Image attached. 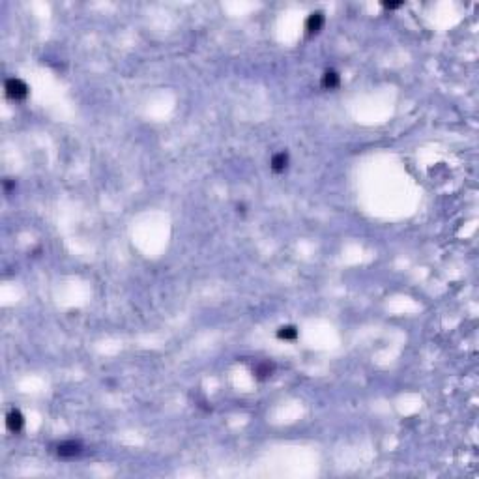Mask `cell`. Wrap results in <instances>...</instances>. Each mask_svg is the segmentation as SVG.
<instances>
[{
    "label": "cell",
    "instance_id": "6da1fadb",
    "mask_svg": "<svg viewBox=\"0 0 479 479\" xmlns=\"http://www.w3.org/2000/svg\"><path fill=\"white\" fill-rule=\"evenodd\" d=\"M4 90H6V96L13 101H21L28 96V86H26V83L21 81V79H15V77L6 81Z\"/></svg>",
    "mask_w": 479,
    "mask_h": 479
},
{
    "label": "cell",
    "instance_id": "7a4b0ae2",
    "mask_svg": "<svg viewBox=\"0 0 479 479\" xmlns=\"http://www.w3.org/2000/svg\"><path fill=\"white\" fill-rule=\"evenodd\" d=\"M81 453H83V444L79 440H66L56 447V455L60 459H73Z\"/></svg>",
    "mask_w": 479,
    "mask_h": 479
},
{
    "label": "cell",
    "instance_id": "3957f363",
    "mask_svg": "<svg viewBox=\"0 0 479 479\" xmlns=\"http://www.w3.org/2000/svg\"><path fill=\"white\" fill-rule=\"evenodd\" d=\"M324 13L322 11H313L311 15L307 17V21H305V30H307V36H315V34H319L320 30H322V26H324Z\"/></svg>",
    "mask_w": 479,
    "mask_h": 479
},
{
    "label": "cell",
    "instance_id": "277c9868",
    "mask_svg": "<svg viewBox=\"0 0 479 479\" xmlns=\"http://www.w3.org/2000/svg\"><path fill=\"white\" fill-rule=\"evenodd\" d=\"M25 425V418L19 410H11V412L6 416V427H8L9 432H19Z\"/></svg>",
    "mask_w": 479,
    "mask_h": 479
},
{
    "label": "cell",
    "instance_id": "5b68a950",
    "mask_svg": "<svg viewBox=\"0 0 479 479\" xmlns=\"http://www.w3.org/2000/svg\"><path fill=\"white\" fill-rule=\"evenodd\" d=\"M339 83H341V77H339V73H337L335 69H328V71H324L322 81H320L322 88H326V90H333V88H337V86H339Z\"/></svg>",
    "mask_w": 479,
    "mask_h": 479
},
{
    "label": "cell",
    "instance_id": "8992f818",
    "mask_svg": "<svg viewBox=\"0 0 479 479\" xmlns=\"http://www.w3.org/2000/svg\"><path fill=\"white\" fill-rule=\"evenodd\" d=\"M288 167V154L286 152H279L271 158V170L273 172H285V168Z\"/></svg>",
    "mask_w": 479,
    "mask_h": 479
},
{
    "label": "cell",
    "instance_id": "52a82bcc",
    "mask_svg": "<svg viewBox=\"0 0 479 479\" xmlns=\"http://www.w3.org/2000/svg\"><path fill=\"white\" fill-rule=\"evenodd\" d=\"M273 371H275V365H273V363L262 362V363H259L255 369H253V373H255V376H257L259 380H266V378H269V376L273 374Z\"/></svg>",
    "mask_w": 479,
    "mask_h": 479
},
{
    "label": "cell",
    "instance_id": "ba28073f",
    "mask_svg": "<svg viewBox=\"0 0 479 479\" xmlns=\"http://www.w3.org/2000/svg\"><path fill=\"white\" fill-rule=\"evenodd\" d=\"M277 337L285 339V341H294L298 337V328L296 326H283V328L277 329Z\"/></svg>",
    "mask_w": 479,
    "mask_h": 479
},
{
    "label": "cell",
    "instance_id": "9c48e42d",
    "mask_svg": "<svg viewBox=\"0 0 479 479\" xmlns=\"http://www.w3.org/2000/svg\"><path fill=\"white\" fill-rule=\"evenodd\" d=\"M382 6L387 9H397L399 6H403V2H382Z\"/></svg>",
    "mask_w": 479,
    "mask_h": 479
},
{
    "label": "cell",
    "instance_id": "30bf717a",
    "mask_svg": "<svg viewBox=\"0 0 479 479\" xmlns=\"http://www.w3.org/2000/svg\"><path fill=\"white\" fill-rule=\"evenodd\" d=\"M11 185H13V182L6 180V182H4V189H6V191H9V189H11Z\"/></svg>",
    "mask_w": 479,
    "mask_h": 479
}]
</instances>
